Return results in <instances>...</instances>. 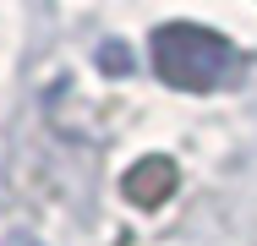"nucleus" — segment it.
Masks as SVG:
<instances>
[{"label":"nucleus","mask_w":257,"mask_h":246,"mask_svg":"<svg viewBox=\"0 0 257 246\" xmlns=\"http://www.w3.org/2000/svg\"><path fill=\"white\" fill-rule=\"evenodd\" d=\"M148 49H154V71L170 88H186V93H213V88H230L241 77V49L224 33L197 28V22H164V28H154Z\"/></svg>","instance_id":"obj_1"},{"label":"nucleus","mask_w":257,"mask_h":246,"mask_svg":"<svg viewBox=\"0 0 257 246\" xmlns=\"http://www.w3.org/2000/svg\"><path fill=\"white\" fill-rule=\"evenodd\" d=\"M6 246H39V241H33V235H22V230H17V235H11V241H6Z\"/></svg>","instance_id":"obj_2"}]
</instances>
